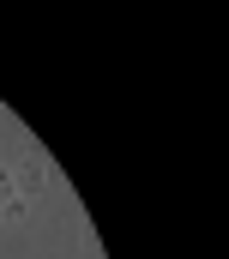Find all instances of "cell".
<instances>
[{
  "instance_id": "6da1fadb",
  "label": "cell",
  "mask_w": 229,
  "mask_h": 259,
  "mask_svg": "<svg viewBox=\"0 0 229 259\" xmlns=\"http://www.w3.org/2000/svg\"><path fill=\"white\" fill-rule=\"evenodd\" d=\"M30 217V199L18 193V181H12V169L0 163V223H24Z\"/></svg>"
},
{
  "instance_id": "7a4b0ae2",
  "label": "cell",
  "mask_w": 229,
  "mask_h": 259,
  "mask_svg": "<svg viewBox=\"0 0 229 259\" xmlns=\"http://www.w3.org/2000/svg\"><path fill=\"white\" fill-rule=\"evenodd\" d=\"M12 181H18V193H24V199H36L43 187H49V169H43L36 157H24V163L12 169Z\"/></svg>"
}]
</instances>
